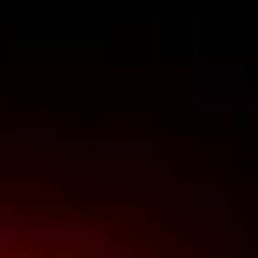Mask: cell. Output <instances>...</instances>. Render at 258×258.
I'll list each match as a JSON object with an SVG mask.
<instances>
[{
  "label": "cell",
  "instance_id": "cell-1",
  "mask_svg": "<svg viewBox=\"0 0 258 258\" xmlns=\"http://www.w3.org/2000/svg\"><path fill=\"white\" fill-rule=\"evenodd\" d=\"M0 258H106V252H82L77 229L59 211H0Z\"/></svg>",
  "mask_w": 258,
  "mask_h": 258
}]
</instances>
